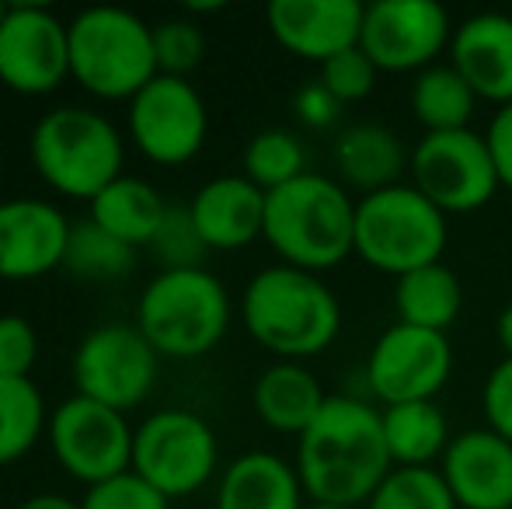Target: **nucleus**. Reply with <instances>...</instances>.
Here are the masks:
<instances>
[{"label":"nucleus","instance_id":"1","mask_svg":"<svg viewBox=\"0 0 512 509\" xmlns=\"http://www.w3.org/2000/svg\"><path fill=\"white\" fill-rule=\"evenodd\" d=\"M394 471L384 440V419L359 398H328L300 436L297 475L317 506L356 509Z\"/></svg>","mask_w":512,"mask_h":509},{"label":"nucleus","instance_id":"2","mask_svg":"<svg viewBox=\"0 0 512 509\" xmlns=\"http://www.w3.org/2000/svg\"><path fill=\"white\" fill-rule=\"evenodd\" d=\"M262 238L283 265L317 276L356 252V203L328 175L307 171L283 189L265 192Z\"/></svg>","mask_w":512,"mask_h":509},{"label":"nucleus","instance_id":"3","mask_svg":"<svg viewBox=\"0 0 512 509\" xmlns=\"http://www.w3.org/2000/svg\"><path fill=\"white\" fill-rule=\"evenodd\" d=\"M244 325L269 353L307 360L335 342L342 328L338 297L314 276L293 265L262 269L244 290Z\"/></svg>","mask_w":512,"mask_h":509},{"label":"nucleus","instance_id":"4","mask_svg":"<svg viewBox=\"0 0 512 509\" xmlns=\"http://www.w3.org/2000/svg\"><path fill=\"white\" fill-rule=\"evenodd\" d=\"M70 74L98 98H136L161 70L154 28L122 7H91L70 25Z\"/></svg>","mask_w":512,"mask_h":509},{"label":"nucleus","instance_id":"5","mask_svg":"<svg viewBox=\"0 0 512 509\" xmlns=\"http://www.w3.org/2000/svg\"><path fill=\"white\" fill-rule=\"evenodd\" d=\"M446 248V213L415 185H391L356 203V255L391 276L436 265Z\"/></svg>","mask_w":512,"mask_h":509},{"label":"nucleus","instance_id":"6","mask_svg":"<svg viewBox=\"0 0 512 509\" xmlns=\"http://www.w3.org/2000/svg\"><path fill=\"white\" fill-rule=\"evenodd\" d=\"M230 300L216 276L203 269L161 272L140 297V332L161 356L192 360L223 339Z\"/></svg>","mask_w":512,"mask_h":509},{"label":"nucleus","instance_id":"7","mask_svg":"<svg viewBox=\"0 0 512 509\" xmlns=\"http://www.w3.org/2000/svg\"><path fill=\"white\" fill-rule=\"evenodd\" d=\"M32 161L56 192L95 199L122 178V140L105 116L63 105L35 126Z\"/></svg>","mask_w":512,"mask_h":509},{"label":"nucleus","instance_id":"8","mask_svg":"<svg viewBox=\"0 0 512 509\" xmlns=\"http://www.w3.org/2000/svg\"><path fill=\"white\" fill-rule=\"evenodd\" d=\"M411 178L415 189L443 213H474L492 203L499 189V171L488 154L485 136L474 129L453 133H425L411 150Z\"/></svg>","mask_w":512,"mask_h":509},{"label":"nucleus","instance_id":"9","mask_svg":"<svg viewBox=\"0 0 512 509\" xmlns=\"http://www.w3.org/2000/svg\"><path fill=\"white\" fill-rule=\"evenodd\" d=\"M216 468V436L192 412H157L136 429L133 471L161 496H189L203 489Z\"/></svg>","mask_w":512,"mask_h":509},{"label":"nucleus","instance_id":"10","mask_svg":"<svg viewBox=\"0 0 512 509\" xmlns=\"http://www.w3.org/2000/svg\"><path fill=\"white\" fill-rule=\"evenodd\" d=\"M157 349L140 328H95L74 353V381L81 398L108 405L115 412L140 405L157 384Z\"/></svg>","mask_w":512,"mask_h":509},{"label":"nucleus","instance_id":"11","mask_svg":"<svg viewBox=\"0 0 512 509\" xmlns=\"http://www.w3.org/2000/svg\"><path fill=\"white\" fill-rule=\"evenodd\" d=\"M49 440H53L56 461L88 485L126 475L133 464L136 436L129 433L122 412L81 398V394L56 408L49 422Z\"/></svg>","mask_w":512,"mask_h":509},{"label":"nucleus","instance_id":"12","mask_svg":"<svg viewBox=\"0 0 512 509\" xmlns=\"http://www.w3.org/2000/svg\"><path fill=\"white\" fill-rule=\"evenodd\" d=\"M453 374V346L443 332L391 325L370 349L366 381L370 391L391 405L432 401Z\"/></svg>","mask_w":512,"mask_h":509},{"label":"nucleus","instance_id":"13","mask_svg":"<svg viewBox=\"0 0 512 509\" xmlns=\"http://www.w3.org/2000/svg\"><path fill=\"white\" fill-rule=\"evenodd\" d=\"M453 39L450 18L436 0H377L366 7L359 49L377 70H429Z\"/></svg>","mask_w":512,"mask_h":509},{"label":"nucleus","instance_id":"14","mask_svg":"<svg viewBox=\"0 0 512 509\" xmlns=\"http://www.w3.org/2000/svg\"><path fill=\"white\" fill-rule=\"evenodd\" d=\"M70 74V25L42 4H11L0 25V81L21 95H46Z\"/></svg>","mask_w":512,"mask_h":509},{"label":"nucleus","instance_id":"15","mask_svg":"<svg viewBox=\"0 0 512 509\" xmlns=\"http://www.w3.org/2000/svg\"><path fill=\"white\" fill-rule=\"evenodd\" d=\"M133 140L150 161L185 164L206 140V105L185 77L157 74L129 109Z\"/></svg>","mask_w":512,"mask_h":509},{"label":"nucleus","instance_id":"16","mask_svg":"<svg viewBox=\"0 0 512 509\" xmlns=\"http://www.w3.org/2000/svg\"><path fill=\"white\" fill-rule=\"evenodd\" d=\"M265 18L283 49L300 60L328 63L359 46L366 7L359 0H272Z\"/></svg>","mask_w":512,"mask_h":509},{"label":"nucleus","instance_id":"17","mask_svg":"<svg viewBox=\"0 0 512 509\" xmlns=\"http://www.w3.org/2000/svg\"><path fill=\"white\" fill-rule=\"evenodd\" d=\"M443 478L460 509H512V443L492 429L453 436Z\"/></svg>","mask_w":512,"mask_h":509},{"label":"nucleus","instance_id":"18","mask_svg":"<svg viewBox=\"0 0 512 509\" xmlns=\"http://www.w3.org/2000/svg\"><path fill=\"white\" fill-rule=\"evenodd\" d=\"M70 224L42 199L0 203V279H35L63 265Z\"/></svg>","mask_w":512,"mask_h":509},{"label":"nucleus","instance_id":"19","mask_svg":"<svg viewBox=\"0 0 512 509\" xmlns=\"http://www.w3.org/2000/svg\"><path fill=\"white\" fill-rule=\"evenodd\" d=\"M450 67L488 102H512V18L509 14H474L453 32Z\"/></svg>","mask_w":512,"mask_h":509},{"label":"nucleus","instance_id":"20","mask_svg":"<svg viewBox=\"0 0 512 509\" xmlns=\"http://www.w3.org/2000/svg\"><path fill=\"white\" fill-rule=\"evenodd\" d=\"M206 248L234 252L265 234V192L244 175H223L196 192L189 206Z\"/></svg>","mask_w":512,"mask_h":509},{"label":"nucleus","instance_id":"21","mask_svg":"<svg viewBox=\"0 0 512 509\" xmlns=\"http://www.w3.org/2000/svg\"><path fill=\"white\" fill-rule=\"evenodd\" d=\"M297 468L276 454H244L227 468L216 492V509H304Z\"/></svg>","mask_w":512,"mask_h":509},{"label":"nucleus","instance_id":"22","mask_svg":"<svg viewBox=\"0 0 512 509\" xmlns=\"http://www.w3.org/2000/svg\"><path fill=\"white\" fill-rule=\"evenodd\" d=\"M328 394L321 391V381L300 363H276L255 384V412L276 433H297L317 419Z\"/></svg>","mask_w":512,"mask_h":509},{"label":"nucleus","instance_id":"23","mask_svg":"<svg viewBox=\"0 0 512 509\" xmlns=\"http://www.w3.org/2000/svg\"><path fill=\"white\" fill-rule=\"evenodd\" d=\"M335 164L345 182L373 196V192L398 185V175L405 168V150L387 126L359 123L335 140Z\"/></svg>","mask_w":512,"mask_h":509},{"label":"nucleus","instance_id":"24","mask_svg":"<svg viewBox=\"0 0 512 509\" xmlns=\"http://www.w3.org/2000/svg\"><path fill=\"white\" fill-rule=\"evenodd\" d=\"M164 213H168L164 199L143 178H115L105 192L91 199V220L133 248L150 245L157 238Z\"/></svg>","mask_w":512,"mask_h":509},{"label":"nucleus","instance_id":"25","mask_svg":"<svg viewBox=\"0 0 512 509\" xmlns=\"http://www.w3.org/2000/svg\"><path fill=\"white\" fill-rule=\"evenodd\" d=\"M394 468H429L450 447V426L436 401H408L380 412Z\"/></svg>","mask_w":512,"mask_h":509},{"label":"nucleus","instance_id":"26","mask_svg":"<svg viewBox=\"0 0 512 509\" xmlns=\"http://www.w3.org/2000/svg\"><path fill=\"white\" fill-rule=\"evenodd\" d=\"M464 293H460V279L443 262L415 269L398 279L394 286V307H398V321L411 328H425V332H443L457 321Z\"/></svg>","mask_w":512,"mask_h":509},{"label":"nucleus","instance_id":"27","mask_svg":"<svg viewBox=\"0 0 512 509\" xmlns=\"http://www.w3.org/2000/svg\"><path fill=\"white\" fill-rule=\"evenodd\" d=\"M478 95L453 67H429L415 77L411 88V112L425 126V133H453L467 129L474 116Z\"/></svg>","mask_w":512,"mask_h":509},{"label":"nucleus","instance_id":"28","mask_svg":"<svg viewBox=\"0 0 512 509\" xmlns=\"http://www.w3.org/2000/svg\"><path fill=\"white\" fill-rule=\"evenodd\" d=\"M63 265L88 283H115L136 265V248L108 234L95 220L70 224V241L63 252Z\"/></svg>","mask_w":512,"mask_h":509},{"label":"nucleus","instance_id":"29","mask_svg":"<svg viewBox=\"0 0 512 509\" xmlns=\"http://www.w3.org/2000/svg\"><path fill=\"white\" fill-rule=\"evenodd\" d=\"M46 422L42 394L28 377H0V464H11L35 447Z\"/></svg>","mask_w":512,"mask_h":509},{"label":"nucleus","instance_id":"30","mask_svg":"<svg viewBox=\"0 0 512 509\" xmlns=\"http://www.w3.org/2000/svg\"><path fill=\"white\" fill-rule=\"evenodd\" d=\"M304 171V147L286 129H265L244 150V178L255 182L262 192H276L290 185Z\"/></svg>","mask_w":512,"mask_h":509},{"label":"nucleus","instance_id":"31","mask_svg":"<svg viewBox=\"0 0 512 509\" xmlns=\"http://www.w3.org/2000/svg\"><path fill=\"white\" fill-rule=\"evenodd\" d=\"M366 509H460L446 485L443 471L432 468H394L384 478Z\"/></svg>","mask_w":512,"mask_h":509},{"label":"nucleus","instance_id":"32","mask_svg":"<svg viewBox=\"0 0 512 509\" xmlns=\"http://www.w3.org/2000/svg\"><path fill=\"white\" fill-rule=\"evenodd\" d=\"M206 39L192 21H164L154 28V56L164 77H185L203 63Z\"/></svg>","mask_w":512,"mask_h":509},{"label":"nucleus","instance_id":"33","mask_svg":"<svg viewBox=\"0 0 512 509\" xmlns=\"http://www.w3.org/2000/svg\"><path fill=\"white\" fill-rule=\"evenodd\" d=\"M150 248H154L157 262L168 265V272L199 269V262H203V255H206V241L199 238L192 213L171 210V206H168V213H164V224H161V231H157V238L150 241Z\"/></svg>","mask_w":512,"mask_h":509},{"label":"nucleus","instance_id":"34","mask_svg":"<svg viewBox=\"0 0 512 509\" xmlns=\"http://www.w3.org/2000/svg\"><path fill=\"white\" fill-rule=\"evenodd\" d=\"M321 88L335 98L338 105L345 102H363L373 88H377V67L363 49H345V53L331 56L321 63Z\"/></svg>","mask_w":512,"mask_h":509},{"label":"nucleus","instance_id":"35","mask_svg":"<svg viewBox=\"0 0 512 509\" xmlns=\"http://www.w3.org/2000/svg\"><path fill=\"white\" fill-rule=\"evenodd\" d=\"M81 509H168V496L143 482L136 471H126L119 478H108L102 485H91Z\"/></svg>","mask_w":512,"mask_h":509},{"label":"nucleus","instance_id":"36","mask_svg":"<svg viewBox=\"0 0 512 509\" xmlns=\"http://www.w3.org/2000/svg\"><path fill=\"white\" fill-rule=\"evenodd\" d=\"M39 356L35 328L18 314L0 318V377H28Z\"/></svg>","mask_w":512,"mask_h":509},{"label":"nucleus","instance_id":"37","mask_svg":"<svg viewBox=\"0 0 512 509\" xmlns=\"http://www.w3.org/2000/svg\"><path fill=\"white\" fill-rule=\"evenodd\" d=\"M481 405H485L488 429L512 443V360H502L488 374L485 391H481Z\"/></svg>","mask_w":512,"mask_h":509},{"label":"nucleus","instance_id":"38","mask_svg":"<svg viewBox=\"0 0 512 509\" xmlns=\"http://www.w3.org/2000/svg\"><path fill=\"white\" fill-rule=\"evenodd\" d=\"M485 143L495 161V171H499V182L512 189V102L495 112L492 126L485 133Z\"/></svg>","mask_w":512,"mask_h":509},{"label":"nucleus","instance_id":"39","mask_svg":"<svg viewBox=\"0 0 512 509\" xmlns=\"http://www.w3.org/2000/svg\"><path fill=\"white\" fill-rule=\"evenodd\" d=\"M297 109H300V116H304L310 126H328L331 119H335L338 102L321 88V84H310L304 95L297 98Z\"/></svg>","mask_w":512,"mask_h":509},{"label":"nucleus","instance_id":"40","mask_svg":"<svg viewBox=\"0 0 512 509\" xmlns=\"http://www.w3.org/2000/svg\"><path fill=\"white\" fill-rule=\"evenodd\" d=\"M495 335H499V346L506 349V360H512V304L502 307L499 325H495Z\"/></svg>","mask_w":512,"mask_h":509},{"label":"nucleus","instance_id":"41","mask_svg":"<svg viewBox=\"0 0 512 509\" xmlns=\"http://www.w3.org/2000/svg\"><path fill=\"white\" fill-rule=\"evenodd\" d=\"M21 509H81V506L63 496H32L28 503H21Z\"/></svg>","mask_w":512,"mask_h":509},{"label":"nucleus","instance_id":"42","mask_svg":"<svg viewBox=\"0 0 512 509\" xmlns=\"http://www.w3.org/2000/svg\"><path fill=\"white\" fill-rule=\"evenodd\" d=\"M7 7H11V4H4V0H0V25H4V18H7Z\"/></svg>","mask_w":512,"mask_h":509},{"label":"nucleus","instance_id":"43","mask_svg":"<svg viewBox=\"0 0 512 509\" xmlns=\"http://www.w3.org/2000/svg\"><path fill=\"white\" fill-rule=\"evenodd\" d=\"M310 509H345V506H317V503H314V506H310Z\"/></svg>","mask_w":512,"mask_h":509}]
</instances>
